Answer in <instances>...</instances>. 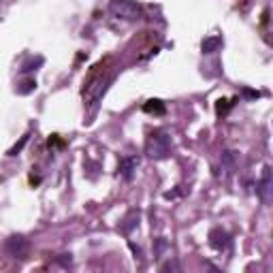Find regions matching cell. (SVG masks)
<instances>
[{"label":"cell","instance_id":"6da1fadb","mask_svg":"<svg viewBox=\"0 0 273 273\" xmlns=\"http://www.w3.org/2000/svg\"><path fill=\"white\" fill-rule=\"evenodd\" d=\"M145 154L154 160H165L171 156V136L167 130H154L150 132L148 141H145Z\"/></svg>","mask_w":273,"mask_h":273},{"label":"cell","instance_id":"7a4b0ae2","mask_svg":"<svg viewBox=\"0 0 273 273\" xmlns=\"http://www.w3.org/2000/svg\"><path fill=\"white\" fill-rule=\"evenodd\" d=\"M109 13L124 22H136L143 17L141 7L134 0H109Z\"/></svg>","mask_w":273,"mask_h":273},{"label":"cell","instance_id":"3957f363","mask_svg":"<svg viewBox=\"0 0 273 273\" xmlns=\"http://www.w3.org/2000/svg\"><path fill=\"white\" fill-rule=\"evenodd\" d=\"M5 248H7V254H9V256H13V258H24L26 254H28V248H30V245H28V239L17 237V235H15V237H9V239H7V245H5Z\"/></svg>","mask_w":273,"mask_h":273},{"label":"cell","instance_id":"277c9868","mask_svg":"<svg viewBox=\"0 0 273 273\" xmlns=\"http://www.w3.org/2000/svg\"><path fill=\"white\" fill-rule=\"evenodd\" d=\"M111 81V77H101V79H94V81H90L88 84V88L84 90V96L88 98V101H92V103H96L98 98H101L103 94H105V90H107V84Z\"/></svg>","mask_w":273,"mask_h":273},{"label":"cell","instance_id":"5b68a950","mask_svg":"<svg viewBox=\"0 0 273 273\" xmlns=\"http://www.w3.org/2000/svg\"><path fill=\"white\" fill-rule=\"evenodd\" d=\"M256 194L260 196V201L265 203V205L271 203V167L262 169V175H260V179H258Z\"/></svg>","mask_w":273,"mask_h":273},{"label":"cell","instance_id":"8992f818","mask_svg":"<svg viewBox=\"0 0 273 273\" xmlns=\"http://www.w3.org/2000/svg\"><path fill=\"white\" fill-rule=\"evenodd\" d=\"M139 156H126L120 160V167H117V175H120L124 181H130L134 177V171L139 167Z\"/></svg>","mask_w":273,"mask_h":273},{"label":"cell","instance_id":"52a82bcc","mask_svg":"<svg viewBox=\"0 0 273 273\" xmlns=\"http://www.w3.org/2000/svg\"><path fill=\"white\" fill-rule=\"evenodd\" d=\"M209 245H212L214 250L218 252H224L231 248V235L222 231V229H214L212 233H209Z\"/></svg>","mask_w":273,"mask_h":273},{"label":"cell","instance_id":"ba28073f","mask_svg":"<svg viewBox=\"0 0 273 273\" xmlns=\"http://www.w3.org/2000/svg\"><path fill=\"white\" fill-rule=\"evenodd\" d=\"M139 220H141V212L139 209H130V212L124 216V220L120 222V233L122 235H130L136 226H139Z\"/></svg>","mask_w":273,"mask_h":273},{"label":"cell","instance_id":"9c48e42d","mask_svg":"<svg viewBox=\"0 0 273 273\" xmlns=\"http://www.w3.org/2000/svg\"><path fill=\"white\" fill-rule=\"evenodd\" d=\"M222 45H224L222 36L216 34V36H207V39L201 43V49H203V53H216V51L222 49Z\"/></svg>","mask_w":273,"mask_h":273},{"label":"cell","instance_id":"30bf717a","mask_svg":"<svg viewBox=\"0 0 273 273\" xmlns=\"http://www.w3.org/2000/svg\"><path fill=\"white\" fill-rule=\"evenodd\" d=\"M222 179L224 181H229L231 177V173L235 171V152H224L222 154Z\"/></svg>","mask_w":273,"mask_h":273},{"label":"cell","instance_id":"8fae6325","mask_svg":"<svg viewBox=\"0 0 273 273\" xmlns=\"http://www.w3.org/2000/svg\"><path fill=\"white\" fill-rule=\"evenodd\" d=\"M143 111L150 113V115H165L167 113V105L160 101V98H152L143 105Z\"/></svg>","mask_w":273,"mask_h":273},{"label":"cell","instance_id":"7c38bea8","mask_svg":"<svg viewBox=\"0 0 273 273\" xmlns=\"http://www.w3.org/2000/svg\"><path fill=\"white\" fill-rule=\"evenodd\" d=\"M34 88H36V81L28 79V81H24V84H22V88H17V94H30Z\"/></svg>","mask_w":273,"mask_h":273},{"label":"cell","instance_id":"4fadbf2b","mask_svg":"<svg viewBox=\"0 0 273 273\" xmlns=\"http://www.w3.org/2000/svg\"><path fill=\"white\" fill-rule=\"evenodd\" d=\"M233 105H235V101H226V98H220V101H218V105H216V111H218V113H226Z\"/></svg>","mask_w":273,"mask_h":273},{"label":"cell","instance_id":"5bb4252c","mask_svg":"<svg viewBox=\"0 0 273 273\" xmlns=\"http://www.w3.org/2000/svg\"><path fill=\"white\" fill-rule=\"evenodd\" d=\"M26 143H28V134H26V136H22V141L20 143H15L13 145V148L11 150H9V156H17V154H20L22 152V148H24V145Z\"/></svg>","mask_w":273,"mask_h":273},{"label":"cell","instance_id":"9a60e30c","mask_svg":"<svg viewBox=\"0 0 273 273\" xmlns=\"http://www.w3.org/2000/svg\"><path fill=\"white\" fill-rule=\"evenodd\" d=\"M41 64H43V58H36V60H32V62H30V64L22 66L20 71H22V73H28V71H36L34 66H41Z\"/></svg>","mask_w":273,"mask_h":273},{"label":"cell","instance_id":"2e32d148","mask_svg":"<svg viewBox=\"0 0 273 273\" xmlns=\"http://www.w3.org/2000/svg\"><path fill=\"white\" fill-rule=\"evenodd\" d=\"M165 250H167V239L160 237V239L156 241V254H158V256H162V252H165Z\"/></svg>","mask_w":273,"mask_h":273},{"label":"cell","instance_id":"e0dca14e","mask_svg":"<svg viewBox=\"0 0 273 273\" xmlns=\"http://www.w3.org/2000/svg\"><path fill=\"white\" fill-rule=\"evenodd\" d=\"M169 269H177L179 271V265L177 262H167V265H162V271H169Z\"/></svg>","mask_w":273,"mask_h":273}]
</instances>
